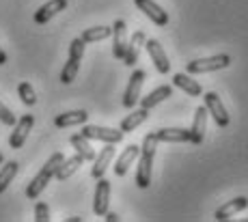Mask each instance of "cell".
Wrapping results in <instances>:
<instances>
[{
	"label": "cell",
	"mask_w": 248,
	"mask_h": 222,
	"mask_svg": "<svg viewBox=\"0 0 248 222\" xmlns=\"http://www.w3.org/2000/svg\"><path fill=\"white\" fill-rule=\"evenodd\" d=\"M155 149H158V136H155V132H151V134L145 136V140H142V147H140V153H138L136 186L142 188V190L151 186V168H154Z\"/></svg>",
	"instance_id": "1"
},
{
	"label": "cell",
	"mask_w": 248,
	"mask_h": 222,
	"mask_svg": "<svg viewBox=\"0 0 248 222\" xmlns=\"http://www.w3.org/2000/svg\"><path fill=\"white\" fill-rule=\"evenodd\" d=\"M63 160H65V155L59 153V151H56V153L47 160V162L44 164V168H41V171L32 177V181L28 183V188H26V196L28 198H39V194L46 190L47 183H50V179L56 175V171H59V166H61V162H63Z\"/></svg>",
	"instance_id": "2"
},
{
	"label": "cell",
	"mask_w": 248,
	"mask_h": 222,
	"mask_svg": "<svg viewBox=\"0 0 248 222\" xmlns=\"http://www.w3.org/2000/svg\"><path fill=\"white\" fill-rule=\"evenodd\" d=\"M231 65V56L229 54H216V56H207V59H197L190 60L186 65V72L188 74H212L218 69H227Z\"/></svg>",
	"instance_id": "3"
},
{
	"label": "cell",
	"mask_w": 248,
	"mask_h": 222,
	"mask_svg": "<svg viewBox=\"0 0 248 222\" xmlns=\"http://www.w3.org/2000/svg\"><path fill=\"white\" fill-rule=\"evenodd\" d=\"M203 106L207 108V115H212V119L216 121L218 127H227L229 125V112L225 108V104H222L220 95H218L216 91H207L203 95Z\"/></svg>",
	"instance_id": "4"
},
{
	"label": "cell",
	"mask_w": 248,
	"mask_h": 222,
	"mask_svg": "<svg viewBox=\"0 0 248 222\" xmlns=\"http://www.w3.org/2000/svg\"><path fill=\"white\" fill-rule=\"evenodd\" d=\"M80 134L89 140H102V143L119 145L123 140L121 130H112V127H102V125H84Z\"/></svg>",
	"instance_id": "5"
},
{
	"label": "cell",
	"mask_w": 248,
	"mask_h": 222,
	"mask_svg": "<svg viewBox=\"0 0 248 222\" xmlns=\"http://www.w3.org/2000/svg\"><path fill=\"white\" fill-rule=\"evenodd\" d=\"M110 205V181L104 177L97 179V186H95V196H93V211L95 216H104L108 211Z\"/></svg>",
	"instance_id": "6"
},
{
	"label": "cell",
	"mask_w": 248,
	"mask_h": 222,
	"mask_svg": "<svg viewBox=\"0 0 248 222\" xmlns=\"http://www.w3.org/2000/svg\"><path fill=\"white\" fill-rule=\"evenodd\" d=\"M145 72L142 69H136L134 74H132L130 82H127V89H125V95H123V106L125 108H134L138 104V99H140V89H142V82H145Z\"/></svg>",
	"instance_id": "7"
},
{
	"label": "cell",
	"mask_w": 248,
	"mask_h": 222,
	"mask_svg": "<svg viewBox=\"0 0 248 222\" xmlns=\"http://www.w3.org/2000/svg\"><path fill=\"white\" fill-rule=\"evenodd\" d=\"M134 4L140 9L142 13H145L147 17H149L151 22H154L155 26H166L169 24V13H166L158 2H154V0H134Z\"/></svg>",
	"instance_id": "8"
},
{
	"label": "cell",
	"mask_w": 248,
	"mask_h": 222,
	"mask_svg": "<svg viewBox=\"0 0 248 222\" xmlns=\"http://www.w3.org/2000/svg\"><path fill=\"white\" fill-rule=\"evenodd\" d=\"M32 125H35V117L32 115H24L20 121H16V130H13L11 138H9L11 149H22L24 147V143H26V138H28V132L32 130Z\"/></svg>",
	"instance_id": "9"
},
{
	"label": "cell",
	"mask_w": 248,
	"mask_h": 222,
	"mask_svg": "<svg viewBox=\"0 0 248 222\" xmlns=\"http://www.w3.org/2000/svg\"><path fill=\"white\" fill-rule=\"evenodd\" d=\"M112 54L114 59L123 60V54H125L127 48V24L123 20H117L112 24Z\"/></svg>",
	"instance_id": "10"
},
{
	"label": "cell",
	"mask_w": 248,
	"mask_h": 222,
	"mask_svg": "<svg viewBox=\"0 0 248 222\" xmlns=\"http://www.w3.org/2000/svg\"><path fill=\"white\" fill-rule=\"evenodd\" d=\"M145 48H147V52H149V56H151V60H154L155 69H158L160 74H169L170 72V63H169V56H166L164 48L160 45V41L158 39H147L145 41Z\"/></svg>",
	"instance_id": "11"
},
{
	"label": "cell",
	"mask_w": 248,
	"mask_h": 222,
	"mask_svg": "<svg viewBox=\"0 0 248 222\" xmlns=\"http://www.w3.org/2000/svg\"><path fill=\"white\" fill-rule=\"evenodd\" d=\"M145 41H147V37H145V32L142 30H136L134 35L127 39V48H125V54H123V63H125L127 67L136 65L138 56H140L142 48H145Z\"/></svg>",
	"instance_id": "12"
},
{
	"label": "cell",
	"mask_w": 248,
	"mask_h": 222,
	"mask_svg": "<svg viewBox=\"0 0 248 222\" xmlns=\"http://www.w3.org/2000/svg\"><path fill=\"white\" fill-rule=\"evenodd\" d=\"M205 132H207V108L199 106L194 110V121L192 127H190V143L201 145L205 140Z\"/></svg>",
	"instance_id": "13"
},
{
	"label": "cell",
	"mask_w": 248,
	"mask_h": 222,
	"mask_svg": "<svg viewBox=\"0 0 248 222\" xmlns=\"http://www.w3.org/2000/svg\"><path fill=\"white\" fill-rule=\"evenodd\" d=\"M112 158H114V145L106 143V147H104L97 155H95V160H93V168H91V175H93L95 179L104 177V175H106V171H108V166H110Z\"/></svg>",
	"instance_id": "14"
},
{
	"label": "cell",
	"mask_w": 248,
	"mask_h": 222,
	"mask_svg": "<svg viewBox=\"0 0 248 222\" xmlns=\"http://www.w3.org/2000/svg\"><path fill=\"white\" fill-rule=\"evenodd\" d=\"M246 207H248V198L246 196H235L233 201H229L222 207H218L214 218H216L218 222H225L229 218H233L235 214H240V211H244Z\"/></svg>",
	"instance_id": "15"
},
{
	"label": "cell",
	"mask_w": 248,
	"mask_h": 222,
	"mask_svg": "<svg viewBox=\"0 0 248 222\" xmlns=\"http://www.w3.org/2000/svg\"><path fill=\"white\" fill-rule=\"evenodd\" d=\"M65 7H67V0H47L44 7H39V11L35 13V22L37 24H47V22L54 15H59Z\"/></svg>",
	"instance_id": "16"
},
{
	"label": "cell",
	"mask_w": 248,
	"mask_h": 222,
	"mask_svg": "<svg viewBox=\"0 0 248 222\" xmlns=\"http://www.w3.org/2000/svg\"><path fill=\"white\" fill-rule=\"evenodd\" d=\"M158 143H190V130L184 127H162L155 132Z\"/></svg>",
	"instance_id": "17"
},
{
	"label": "cell",
	"mask_w": 248,
	"mask_h": 222,
	"mask_svg": "<svg viewBox=\"0 0 248 222\" xmlns=\"http://www.w3.org/2000/svg\"><path fill=\"white\" fill-rule=\"evenodd\" d=\"M138 153H140V147H136V145H130V147L123 149V153L119 155L117 164H114V175H117V177H123V175L130 171L132 162L138 160Z\"/></svg>",
	"instance_id": "18"
},
{
	"label": "cell",
	"mask_w": 248,
	"mask_h": 222,
	"mask_svg": "<svg viewBox=\"0 0 248 222\" xmlns=\"http://www.w3.org/2000/svg\"><path fill=\"white\" fill-rule=\"evenodd\" d=\"M89 119V112L87 110H69V112H63L54 119V125L56 127H71V125H84Z\"/></svg>",
	"instance_id": "19"
},
{
	"label": "cell",
	"mask_w": 248,
	"mask_h": 222,
	"mask_svg": "<svg viewBox=\"0 0 248 222\" xmlns=\"http://www.w3.org/2000/svg\"><path fill=\"white\" fill-rule=\"evenodd\" d=\"M173 84L177 89H181L184 93H188L190 97H199L203 93V89H201V84L197 82V80H192L190 78V74H175V78H173Z\"/></svg>",
	"instance_id": "20"
},
{
	"label": "cell",
	"mask_w": 248,
	"mask_h": 222,
	"mask_svg": "<svg viewBox=\"0 0 248 222\" xmlns=\"http://www.w3.org/2000/svg\"><path fill=\"white\" fill-rule=\"evenodd\" d=\"M170 95H173V89L166 87V84H164V87L154 89V91H151L149 95H147V97H140L138 102H140V108H147V110H151L154 106H158V104H162L166 97H170Z\"/></svg>",
	"instance_id": "21"
},
{
	"label": "cell",
	"mask_w": 248,
	"mask_h": 222,
	"mask_svg": "<svg viewBox=\"0 0 248 222\" xmlns=\"http://www.w3.org/2000/svg\"><path fill=\"white\" fill-rule=\"evenodd\" d=\"M147 119H149V110H147V108H140V110H132L130 115H127L125 119L121 121V127H119V130H121L123 134H127V132H134L136 127L142 125Z\"/></svg>",
	"instance_id": "22"
},
{
	"label": "cell",
	"mask_w": 248,
	"mask_h": 222,
	"mask_svg": "<svg viewBox=\"0 0 248 222\" xmlns=\"http://www.w3.org/2000/svg\"><path fill=\"white\" fill-rule=\"evenodd\" d=\"M69 143H71V147L76 149V153L78 155H82V160H87V162H93L95 160V149L91 147V143H89V138H84L82 134H74L69 138Z\"/></svg>",
	"instance_id": "23"
},
{
	"label": "cell",
	"mask_w": 248,
	"mask_h": 222,
	"mask_svg": "<svg viewBox=\"0 0 248 222\" xmlns=\"http://www.w3.org/2000/svg\"><path fill=\"white\" fill-rule=\"evenodd\" d=\"M82 162H84V160H82V155H78V153H76L74 158H67V160H63L54 177L59 179V181H65V179H69L71 175H74V173L78 171L80 166H82Z\"/></svg>",
	"instance_id": "24"
},
{
	"label": "cell",
	"mask_w": 248,
	"mask_h": 222,
	"mask_svg": "<svg viewBox=\"0 0 248 222\" xmlns=\"http://www.w3.org/2000/svg\"><path fill=\"white\" fill-rule=\"evenodd\" d=\"M110 35H112V26H93V28H87L80 39H82L84 44H97V41L108 39Z\"/></svg>",
	"instance_id": "25"
},
{
	"label": "cell",
	"mask_w": 248,
	"mask_h": 222,
	"mask_svg": "<svg viewBox=\"0 0 248 222\" xmlns=\"http://www.w3.org/2000/svg\"><path fill=\"white\" fill-rule=\"evenodd\" d=\"M17 171H20V164H17L16 160H11V162H7L2 166V171H0V194L9 188V183L13 181V177L17 175Z\"/></svg>",
	"instance_id": "26"
},
{
	"label": "cell",
	"mask_w": 248,
	"mask_h": 222,
	"mask_svg": "<svg viewBox=\"0 0 248 222\" xmlns=\"http://www.w3.org/2000/svg\"><path fill=\"white\" fill-rule=\"evenodd\" d=\"M78 69H80V60L78 59H69L67 63H65L63 72H61V82L71 84L76 80V75H78Z\"/></svg>",
	"instance_id": "27"
},
{
	"label": "cell",
	"mask_w": 248,
	"mask_h": 222,
	"mask_svg": "<svg viewBox=\"0 0 248 222\" xmlns=\"http://www.w3.org/2000/svg\"><path fill=\"white\" fill-rule=\"evenodd\" d=\"M17 95H20V99L26 104V106H35L37 104V93L28 82H20V87H17Z\"/></svg>",
	"instance_id": "28"
},
{
	"label": "cell",
	"mask_w": 248,
	"mask_h": 222,
	"mask_svg": "<svg viewBox=\"0 0 248 222\" xmlns=\"http://www.w3.org/2000/svg\"><path fill=\"white\" fill-rule=\"evenodd\" d=\"M84 48H87V44H84V41L80 39V37H76V39L69 44V59H78V60H82Z\"/></svg>",
	"instance_id": "29"
},
{
	"label": "cell",
	"mask_w": 248,
	"mask_h": 222,
	"mask_svg": "<svg viewBox=\"0 0 248 222\" xmlns=\"http://www.w3.org/2000/svg\"><path fill=\"white\" fill-rule=\"evenodd\" d=\"M35 220L37 222H47L50 220V209H47V205L46 203H37L35 205Z\"/></svg>",
	"instance_id": "30"
},
{
	"label": "cell",
	"mask_w": 248,
	"mask_h": 222,
	"mask_svg": "<svg viewBox=\"0 0 248 222\" xmlns=\"http://www.w3.org/2000/svg\"><path fill=\"white\" fill-rule=\"evenodd\" d=\"M0 121H2L4 125H16V121H17L16 115H13V112L9 110V108L4 106L2 102H0Z\"/></svg>",
	"instance_id": "31"
},
{
	"label": "cell",
	"mask_w": 248,
	"mask_h": 222,
	"mask_svg": "<svg viewBox=\"0 0 248 222\" xmlns=\"http://www.w3.org/2000/svg\"><path fill=\"white\" fill-rule=\"evenodd\" d=\"M104 216H106V222H117V220H119V216L112 214V211H106Z\"/></svg>",
	"instance_id": "32"
},
{
	"label": "cell",
	"mask_w": 248,
	"mask_h": 222,
	"mask_svg": "<svg viewBox=\"0 0 248 222\" xmlns=\"http://www.w3.org/2000/svg\"><path fill=\"white\" fill-rule=\"evenodd\" d=\"M7 63V54H4V50L0 48V65H4Z\"/></svg>",
	"instance_id": "33"
},
{
	"label": "cell",
	"mask_w": 248,
	"mask_h": 222,
	"mask_svg": "<svg viewBox=\"0 0 248 222\" xmlns=\"http://www.w3.org/2000/svg\"><path fill=\"white\" fill-rule=\"evenodd\" d=\"M82 218H80V216H71V218H67V222H80Z\"/></svg>",
	"instance_id": "34"
},
{
	"label": "cell",
	"mask_w": 248,
	"mask_h": 222,
	"mask_svg": "<svg viewBox=\"0 0 248 222\" xmlns=\"http://www.w3.org/2000/svg\"><path fill=\"white\" fill-rule=\"evenodd\" d=\"M4 162V158H2V153H0V164H2Z\"/></svg>",
	"instance_id": "35"
}]
</instances>
